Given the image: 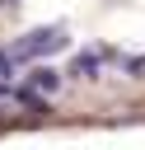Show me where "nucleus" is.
<instances>
[{
  "mask_svg": "<svg viewBox=\"0 0 145 150\" xmlns=\"http://www.w3.org/2000/svg\"><path fill=\"white\" fill-rule=\"evenodd\" d=\"M70 38H65V28H33V33H23L14 47H9V56H14V66H23V61H42V56H51V52H61Z\"/></svg>",
  "mask_w": 145,
  "mask_h": 150,
  "instance_id": "f257e3e1",
  "label": "nucleus"
},
{
  "mask_svg": "<svg viewBox=\"0 0 145 150\" xmlns=\"http://www.w3.org/2000/svg\"><path fill=\"white\" fill-rule=\"evenodd\" d=\"M103 56H108L103 47L80 52V56H75V66H70V75H75V80H94V75H98V66H103Z\"/></svg>",
  "mask_w": 145,
  "mask_h": 150,
  "instance_id": "f03ea898",
  "label": "nucleus"
}]
</instances>
